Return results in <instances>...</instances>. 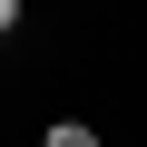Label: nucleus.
<instances>
[{
  "label": "nucleus",
  "instance_id": "2",
  "mask_svg": "<svg viewBox=\"0 0 147 147\" xmlns=\"http://www.w3.org/2000/svg\"><path fill=\"white\" fill-rule=\"evenodd\" d=\"M20 20H30V0H0V39H20Z\"/></svg>",
  "mask_w": 147,
  "mask_h": 147
},
{
  "label": "nucleus",
  "instance_id": "1",
  "mask_svg": "<svg viewBox=\"0 0 147 147\" xmlns=\"http://www.w3.org/2000/svg\"><path fill=\"white\" fill-rule=\"evenodd\" d=\"M39 147H108V127H98V118H49Z\"/></svg>",
  "mask_w": 147,
  "mask_h": 147
}]
</instances>
